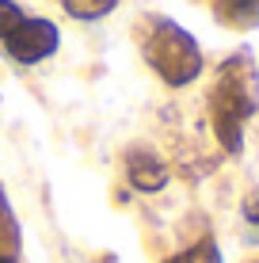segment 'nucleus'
I'll list each match as a JSON object with an SVG mask.
<instances>
[{"mask_svg": "<svg viewBox=\"0 0 259 263\" xmlns=\"http://www.w3.org/2000/svg\"><path fill=\"white\" fill-rule=\"evenodd\" d=\"M259 111V72L248 53L229 58L217 72V84L210 92V119L217 130V141L229 153H240L244 145V122Z\"/></svg>", "mask_w": 259, "mask_h": 263, "instance_id": "obj_1", "label": "nucleus"}, {"mask_svg": "<svg viewBox=\"0 0 259 263\" xmlns=\"http://www.w3.org/2000/svg\"><path fill=\"white\" fill-rule=\"evenodd\" d=\"M141 50H145V61L172 88L191 84V80L202 72V50H198V42H194L180 23H172V20H160V15H156V20H149L145 39H141Z\"/></svg>", "mask_w": 259, "mask_h": 263, "instance_id": "obj_2", "label": "nucleus"}, {"mask_svg": "<svg viewBox=\"0 0 259 263\" xmlns=\"http://www.w3.org/2000/svg\"><path fill=\"white\" fill-rule=\"evenodd\" d=\"M57 39H61V34H57V27H53L50 20L23 15V23L4 39V50L12 53L15 61H23V65H34V61L50 58V53L57 50Z\"/></svg>", "mask_w": 259, "mask_h": 263, "instance_id": "obj_3", "label": "nucleus"}, {"mask_svg": "<svg viewBox=\"0 0 259 263\" xmlns=\"http://www.w3.org/2000/svg\"><path fill=\"white\" fill-rule=\"evenodd\" d=\"M130 183L137 191H160L168 183V168L160 164L153 153H130Z\"/></svg>", "mask_w": 259, "mask_h": 263, "instance_id": "obj_4", "label": "nucleus"}, {"mask_svg": "<svg viewBox=\"0 0 259 263\" xmlns=\"http://www.w3.org/2000/svg\"><path fill=\"white\" fill-rule=\"evenodd\" d=\"M217 15L229 27H259V0H217Z\"/></svg>", "mask_w": 259, "mask_h": 263, "instance_id": "obj_5", "label": "nucleus"}, {"mask_svg": "<svg viewBox=\"0 0 259 263\" xmlns=\"http://www.w3.org/2000/svg\"><path fill=\"white\" fill-rule=\"evenodd\" d=\"M61 4H65V12L76 15V20H99V15L118 8V0H61Z\"/></svg>", "mask_w": 259, "mask_h": 263, "instance_id": "obj_6", "label": "nucleus"}, {"mask_svg": "<svg viewBox=\"0 0 259 263\" xmlns=\"http://www.w3.org/2000/svg\"><path fill=\"white\" fill-rule=\"evenodd\" d=\"M168 263H221V252H217L213 240H202V244H194V248L180 252V256H172Z\"/></svg>", "mask_w": 259, "mask_h": 263, "instance_id": "obj_7", "label": "nucleus"}, {"mask_svg": "<svg viewBox=\"0 0 259 263\" xmlns=\"http://www.w3.org/2000/svg\"><path fill=\"white\" fill-rule=\"evenodd\" d=\"M19 23H23V12L12 4V0H0V39H8Z\"/></svg>", "mask_w": 259, "mask_h": 263, "instance_id": "obj_8", "label": "nucleus"}, {"mask_svg": "<svg viewBox=\"0 0 259 263\" xmlns=\"http://www.w3.org/2000/svg\"><path fill=\"white\" fill-rule=\"evenodd\" d=\"M0 263H12V259H0Z\"/></svg>", "mask_w": 259, "mask_h": 263, "instance_id": "obj_9", "label": "nucleus"}]
</instances>
